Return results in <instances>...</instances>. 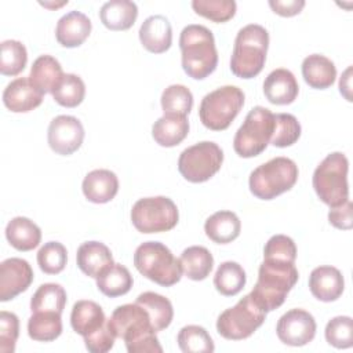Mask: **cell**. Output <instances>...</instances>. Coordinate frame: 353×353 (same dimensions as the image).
<instances>
[{"mask_svg":"<svg viewBox=\"0 0 353 353\" xmlns=\"http://www.w3.org/2000/svg\"><path fill=\"white\" fill-rule=\"evenodd\" d=\"M273 130L274 114L263 106L252 108L234 135V152L244 159L261 154L270 143Z\"/></svg>","mask_w":353,"mask_h":353,"instance_id":"obj_9","label":"cell"},{"mask_svg":"<svg viewBox=\"0 0 353 353\" xmlns=\"http://www.w3.org/2000/svg\"><path fill=\"white\" fill-rule=\"evenodd\" d=\"M309 288L319 301H336L345 288L343 276L334 266H319L313 269L309 276Z\"/></svg>","mask_w":353,"mask_h":353,"instance_id":"obj_18","label":"cell"},{"mask_svg":"<svg viewBox=\"0 0 353 353\" xmlns=\"http://www.w3.org/2000/svg\"><path fill=\"white\" fill-rule=\"evenodd\" d=\"M347 170L349 161L341 152L330 153L317 165L313 172V188L324 204L336 207L349 200Z\"/></svg>","mask_w":353,"mask_h":353,"instance_id":"obj_7","label":"cell"},{"mask_svg":"<svg viewBox=\"0 0 353 353\" xmlns=\"http://www.w3.org/2000/svg\"><path fill=\"white\" fill-rule=\"evenodd\" d=\"M134 265L142 276L163 287H171L182 277L181 261L159 241L142 243L135 250Z\"/></svg>","mask_w":353,"mask_h":353,"instance_id":"obj_5","label":"cell"},{"mask_svg":"<svg viewBox=\"0 0 353 353\" xmlns=\"http://www.w3.org/2000/svg\"><path fill=\"white\" fill-rule=\"evenodd\" d=\"M54 101L65 108H76L85 95V84L77 74L66 73L51 92Z\"/></svg>","mask_w":353,"mask_h":353,"instance_id":"obj_36","label":"cell"},{"mask_svg":"<svg viewBox=\"0 0 353 353\" xmlns=\"http://www.w3.org/2000/svg\"><path fill=\"white\" fill-rule=\"evenodd\" d=\"M269 47L268 30L256 23L241 28L236 36L230 58V70L240 79L258 76L266 61Z\"/></svg>","mask_w":353,"mask_h":353,"instance_id":"obj_4","label":"cell"},{"mask_svg":"<svg viewBox=\"0 0 353 353\" xmlns=\"http://www.w3.org/2000/svg\"><path fill=\"white\" fill-rule=\"evenodd\" d=\"M179 261L182 266V273H185L188 279L194 281L207 279L214 266V258L211 252L201 245H192L183 250Z\"/></svg>","mask_w":353,"mask_h":353,"instance_id":"obj_31","label":"cell"},{"mask_svg":"<svg viewBox=\"0 0 353 353\" xmlns=\"http://www.w3.org/2000/svg\"><path fill=\"white\" fill-rule=\"evenodd\" d=\"M316 320L303 309H291L284 313L276 327L279 339L288 346H303L316 335Z\"/></svg>","mask_w":353,"mask_h":353,"instance_id":"obj_13","label":"cell"},{"mask_svg":"<svg viewBox=\"0 0 353 353\" xmlns=\"http://www.w3.org/2000/svg\"><path fill=\"white\" fill-rule=\"evenodd\" d=\"M90 33L91 21L80 11H70L61 17L55 28L57 41L66 48L81 46Z\"/></svg>","mask_w":353,"mask_h":353,"instance_id":"obj_19","label":"cell"},{"mask_svg":"<svg viewBox=\"0 0 353 353\" xmlns=\"http://www.w3.org/2000/svg\"><path fill=\"white\" fill-rule=\"evenodd\" d=\"M302 76L312 88L325 90L336 79V68L331 59L320 54H312L302 62Z\"/></svg>","mask_w":353,"mask_h":353,"instance_id":"obj_24","label":"cell"},{"mask_svg":"<svg viewBox=\"0 0 353 353\" xmlns=\"http://www.w3.org/2000/svg\"><path fill=\"white\" fill-rule=\"evenodd\" d=\"M108 327L116 338L125 342L130 353L163 352L149 313L137 302L117 306L108 319Z\"/></svg>","mask_w":353,"mask_h":353,"instance_id":"obj_1","label":"cell"},{"mask_svg":"<svg viewBox=\"0 0 353 353\" xmlns=\"http://www.w3.org/2000/svg\"><path fill=\"white\" fill-rule=\"evenodd\" d=\"M301 137V124L295 116L290 113L274 114V130L270 143L277 148L294 145Z\"/></svg>","mask_w":353,"mask_h":353,"instance_id":"obj_40","label":"cell"},{"mask_svg":"<svg viewBox=\"0 0 353 353\" xmlns=\"http://www.w3.org/2000/svg\"><path fill=\"white\" fill-rule=\"evenodd\" d=\"M63 77L61 63L51 55H40L32 65L29 80L41 92H52Z\"/></svg>","mask_w":353,"mask_h":353,"instance_id":"obj_29","label":"cell"},{"mask_svg":"<svg viewBox=\"0 0 353 353\" xmlns=\"http://www.w3.org/2000/svg\"><path fill=\"white\" fill-rule=\"evenodd\" d=\"M192 8L197 15L222 23L234 17L237 4L233 0H193Z\"/></svg>","mask_w":353,"mask_h":353,"instance_id":"obj_41","label":"cell"},{"mask_svg":"<svg viewBox=\"0 0 353 353\" xmlns=\"http://www.w3.org/2000/svg\"><path fill=\"white\" fill-rule=\"evenodd\" d=\"M241 230L239 216L232 211H218L204 223V232L210 240L218 244H228L236 240Z\"/></svg>","mask_w":353,"mask_h":353,"instance_id":"obj_27","label":"cell"},{"mask_svg":"<svg viewBox=\"0 0 353 353\" xmlns=\"http://www.w3.org/2000/svg\"><path fill=\"white\" fill-rule=\"evenodd\" d=\"M76 261L79 269L94 279H97L109 265L114 263L110 250L101 241L83 243L77 250Z\"/></svg>","mask_w":353,"mask_h":353,"instance_id":"obj_22","label":"cell"},{"mask_svg":"<svg viewBox=\"0 0 353 353\" xmlns=\"http://www.w3.org/2000/svg\"><path fill=\"white\" fill-rule=\"evenodd\" d=\"M245 272L237 262L226 261L219 265L214 276V285L216 291L225 296L239 294L245 285Z\"/></svg>","mask_w":353,"mask_h":353,"instance_id":"obj_34","label":"cell"},{"mask_svg":"<svg viewBox=\"0 0 353 353\" xmlns=\"http://www.w3.org/2000/svg\"><path fill=\"white\" fill-rule=\"evenodd\" d=\"M179 212L175 203L165 196L139 199L131 210V221L141 233H160L176 226Z\"/></svg>","mask_w":353,"mask_h":353,"instance_id":"obj_11","label":"cell"},{"mask_svg":"<svg viewBox=\"0 0 353 353\" xmlns=\"http://www.w3.org/2000/svg\"><path fill=\"white\" fill-rule=\"evenodd\" d=\"M263 259H279L295 263L296 245L294 240L285 234L272 236L265 244Z\"/></svg>","mask_w":353,"mask_h":353,"instance_id":"obj_44","label":"cell"},{"mask_svg":"<svg viewBox=\"0 0 353 353\" xmlns=\"http://www.w3.org/2000/svg\"><path fill=\"white\" fill-rule=\"evenodd\" d=\"M244 105V92L236 85H223L207 94L200 103L199 117L212 131L226 130Z\"/></svg>","mask_w":353,"mask_h":353,"instance_id":"obj_8","label":"cell"},{"mask_svg":"<svg viewBox=\"0 0 353 353\" xmlns=\"http://www.w3.org/2000/svg\"><path fill=\"white\" fill-rule=\"evenodd\" d=\"M19 335V320L11 312H0V352L12 353Z\"/></svg>","mask_w":353,"mask_h":353,"instance_id":"obj_45","label":"cell"},{"mask_svg":"<svg viewBox=\"0 0 353 353\" xmlns=\"http://www.w3.org/2000/svg\"><path fill=\"white\" fill-rule=\"evenodd\" d=\"M298 270L295 263L263 259L258 270V280L250 295L268 313L280 307L288 292L298 281Z\"/></svg>","mask_w":353,"mask_h":353,"instance_id":"obj_2","label":"cell"},{"mask_svg":"<svg viewBox=\"0 0 353 353\" xmlns=\"http://www.w3.org/2000/svg\"><path fill=\"white\" fill-rule=\"evenodd\" d=\"M28 62V52L25 46L18 40H4L1 43L0 72L4 76L19 74Z\"/></svg>","mask_w":353,"mask_h":353,"instance_id":"obj_39","label":"cell"},{"mask_svg":"<svg viewBox=\"0 0 353 353\" xmlns=\"http://www.w3.org/2000/svg\"><path fill=\"white\" fill-rule=\"evenodd\" d=\"M114 339L116 336L108 327V320H106V324L102 328H99L97 332L88 336H84V343L87 350L91 353H106L113 347Z\"/></svg>","mask_w":353,"mask_h":353,"instance_id":"obj_46","label":"cell"},{"mask_svg":"<svg viewBox=\"0 0 353 353\" xmlns=\"http://www.w3.org/2000/svg\"><path fill=\"white\" fill-rule=\"evenodd\" d=\"M352 201L346 200L343 204L336 205V207H331L330 212H328V221L330 223L336 228V229H342V230H349L353 226V219H352Z\"/></svg>","mask_w":353,"mask_h":353,"instance_id":"obj_47","label":"cell"},{"mask_svg":"<svg viewBox=\"0 0 353 353\" xmlns=\"http://www.w3.org/2000/svg\"><path fill=\"white\" fill-rule=\"evenodd\" d=\"M50 148L61 154L69 156L74 153L83 143L84 128L79 119L61 114L51 120L47 131Z\"/></svg>","mask_w":353,"mask_h":353,"instance_id":"obj_14","label":"cell"},{"mask_svg":"<svg viewBox=\"0 0 353 353\" xmlns=\"http://www.w3.org/2000/svg\"><path fill=\"white\" fill-rule=\"evenodd\" d=\"M179 48L182 52V68L185 73L203 80L210 76L218 65V51L212 32L203 25H188L179 36Z\"/></svg>","mask_w":353,"mask_h":353,"instance_id":"obj_3","label":"cell"},{"mask_svg":"<svg viewBox=\"0 0 353 353\" xmlns=\"http://www.w3.org/2000/svg\"><path fill=\"white\" fill-rule=\"evenodd\" d=\"M178 346L183 353H211L215 346L205 328L200 325L183 327L176 338Z\"/></svg>","mask_w":353,"mask_h":353,"instance_id":"obj_37","label":"cell"},{"mask_svg":"<svg viewBox=\"0 0 353 353\" xmlns=\"http://www.w3.org/2000/svg\"><path fill=\"white\" fill-rule=\"evenodd\" d=\"M135 302L149 313L152 325L156 332L165 330L171 324L174 317V309L172 303L165 296L148 291L141 294Z\"/></svg>","mask_w":353,"mask_h":353,"instance_id":"obj_32","label":"cell"},{"mask_svg":"<svg viewBox=\"0 0 353 353\" xmlns=\"http://www.w3.org/2000/svg\"><path fill=\"white\" fill-rule=\"evenodd\" d=\"M161 108L164 114L188 116L193 108V95L182 84L168 85L161 94Z\"/></svg>","mask_w":353,"mask_h":353,"instance_id":"obj_38","label":"cell"},{"mask_svg":"<svg viewBox=\"0 0 353 353\" xmlns=\"http://www.w3.org/2000/svg\"><path fill=\"white\" fill-rule=\"evenodd\" d=\"M266 312L248 294L233 307L222 312L216 320V331L229 341H241L251 336L265 321Z\"/></svg>","mask_w":353,"mask_h":353,"instance_id":"obj_10","label":"cell"},{"mask_svg":"<svg viewBox=\"0 0 353 353\" xmlns=\"http://www.w3.org/2000/svg\"><path fill=\"white\" fill-rule=\"evenodd\" d=\"M81 189L88 201L95 204L109 203L119 192V179L110 170H94L83 179Z\"/></svg>","mask_w":353,"mask_h":353,"instance_id":"obj_21","label":"cell"},{"mask_svg":"<svg viewBox=\"0 0 353 353\" xmlns=\"http://www.w3.org/2000/svg\"><path fill=\"white\" fill-rule=\"evenodd\" d=\"M298 179V167L288 157H274L250 174V190L261 200H272L290 190Z\"/></svg>","mask_w":353,"mask_h":353,"instance_id":"obj_6","label":"cell"},{"mask_svg":"<svg viewBox=\"0 0 353 353\" xmlns=\"http://www.w3.org/2000/svg\"><path fill=\"white\" fill-rule=\"evenodd\" d=\"M223 163V152L210 141L199 142L186 148L178 159V170L181 175L193 183L208 181L214 176Z\"/></svg>","mask_w":353,"mask_h":353,"instance_id":"obj_12","label":"cell"},{"mask_svg":"<svg viewBox=\"0 0 353 353\" xmlns=\"http://www.w3.org/2000/svg\"><path fill=\"white\" fill-rule=\"evenodd\" d=\"M299 92V85L288 69L279 68L268 74L263 81V94L273 105H290Z\"/></svg>","mask_w":353,"mask_h":353,"instance_id":"obj_17","label":"cell"},{"mask_svg":"<svg viewBox=\"0 0 353 353\" xmlns=\"http://www.w3.org/2000/svg\"><path fill=\"white\" fill-rule=\"evenodd\" d=\"M325 339L336 349H347L353 345V320L349 316H336L325 325Z\"/></svg>","mask_w":353,"mask_h":353,"instance_id":"obj_43","label":"cell"},{"mask_svg":"<svg viewBox=\"0 0 353 353\" xmlns=\"http://www.w3.org/2000/svg\"><path fill=\"white\" fill-rule=\"evenodd\" d=\"M68 261V252L63 244L58 241L46 243L37 252V263L41 272L47 274L61 273Z\"/></svg>","mask_w":353,"mask_h":353,"instance_id":"obj_42","label":"cell"},{"mask_svg":"<svg viewBox=\"0 0 353 353\" xmlns=\"http://www.w3.org/2000/svg\"><path fill=\"white\" fill-rule=\"evenodd\" d=\"M33 281V270L22 258H8L0 265V301L14 299L26 291Z\"/></svg>","mask_w":353,"mask_h":353,"instance_id":"obj_15","label":"cell"},{"mask_svg":"<svg viewBox=\"0 0 353 353\" xmlns=\"http://www.w3.org/2000/svg\"><path fill=\"white\" fill-rule=\"evenodd\" d=\"M28 334L33 341L51 342L62 334L61 314L55 312H36L28 320Z\"/></svg>","mask_w":353,"mask_h":353,"instance_id":"obj_33","label":"cell"},{"mask_svg":"<svg viewBox=\"0 0 353 353\" xmlns=\"http://www.w3.org/2000/svg\"><path fill=\"white\" fill-rule=\"evenodd\" d=\"M189 132V121L186 116L164 114L157 119L152 127V137L160 146L172 148L179 145Z\"/></svg>","mask_w":353,"mask_h":353,"instance_id":"obj_25","label":"cell"},{"mask_svg":"<svg viewBox=\"0 0 353 353\" xmlns=\"http://www.w3.org/2000/svg\"><path fill=\"white\" fill-rule=\"evenodd\" d=\"M41 94L28 77H18L7 84L3 92L6 108L14 113H26L41 105Z\"/></svg>","mask_w":353,"mask_h":353,"instance_id":"obj_16","label":"cell"},{"mask_svg":"<svg viewBox=\"0 0 353 353\" xmlns=\"http://www.w3.org/2000/svg\"><path fill=\"white\" fill-rule=\"evenodd\" d=\"M66 305V292L62 285L55 283L41 284L30 299V310L36 312H55L62 314Z\"/></svg>","mask_w":353,"mask_h":353,"instance_id":"obj_35","label":"cell"},{"mask_svg":"<svg viewBox=\"0 0 353 353\" xmlns=\"http://www.w3.org/2000/svg\"><path fill=\"white\" fill-rule=\"evenodd\" d=\"M70 324L72 328L84 338L102 328L106 324V317L102 307L97 302L83 299L73 305Z\"/></svg>","mask_w":353,"mask_h":353,"instance_id":"obj_23","label":"cell"},{"mask_svg":"<svg viewBox=\"0 0 353 353\" xmlns=\"http://www.w3.org/2000/svg\"><path fill=\"white\" fill-rule=\"evenodd\" d=\"M132 283L134 280L130 270L120 263L109 265L97 277L98 290L109 298H116L127 294L131 290Z\"/></svg>","mask_w":353,"mask_h":353,"instance_id":"obj_30","label":"cell"},{"mask_svg":"<svg viewBox=\"0 0 353 353\" xmlns=\"http://www.w3.org/2000/svg\"><path fill=\"white\" fill-rule=\"evenodd\" d=\"M350 73H352V68L349 66L346 70H345V73L342 74V77H341V80H339V91H341V94L347 99V101H352V97H350V88H352V85H350Z\"/></svg>","mask_w":353,"mask_h":353,"instance_id":"obj_49","label":"cell"},{"mask_svg":"<svg viewBox=\"0 0 353 353\" xmlns=\"http://www.w3.org/2000/svg\"><path fill=\"white\" fill-rule=\"evenodd\" d=\"M270 8L273 12L281 15V17H294L302 11L305 7L303 0H270L269 1Z\"/></svg>","mask_w":353,"mask_h":353,"instance_id":"obj_48","label":"cell"},{"mask_svg":"<svg viewBox=\"0 0 353 353\" xmlns=\"http://www.w3.org/2000/svg\"><path fill=\"white\" fill-rule=\"evenodd\" d=\"M138 17V7L130 0H112L101 7V22L110 30L130 29Z\"/></svg>","mask_w":353,"mask_h":353,"instance_id":"obj_26","label":"cell"},{"mask_svg":"<svg viewBox=\"0 0 353 353\" xmlns=\"http://www.w3.org/2000/svg\"><path fill=\"white\" fill-rule=\"evenodd\" d=\"M6 237L15 250L30 251L40 244L41 230L29 218L15 216L6 226Z\"/></svg>","mask_w":353,"mask_h":353,"instance_id":"obj_28","label":"cell"},{"mask_svg":"<svg viewBox=\"0 0 353 353\" xmlns=\"http://www.w3.org/2000/svg\"><path fill=\"white\" fill-rule=\"evenodd\" d=\"M139 40L142 46L153 52H165L172 43V28L164 15H150L139 28Z\"/></svg>","mask_w":353,"mask_h":353,"instance_id":"obj_20","label":"cell"}]
</instances>
